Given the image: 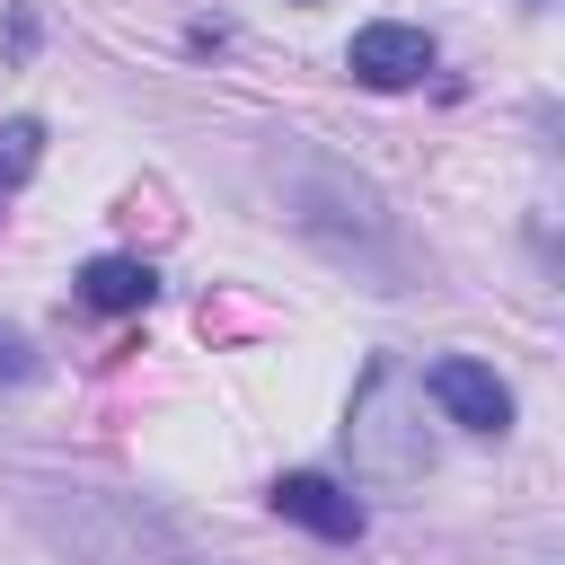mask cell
Listing matches in <instances>:
<instances>
[{
    "label": "cell",
    "instance_id": "obj_1",
    "mask_svg": "<svg viewBox=\"0 0 565 565\" xmlns=\"http://www.w3.org/2000/svg\"><path fill=\"white\" fill-rule=\"evenodd\" d=\"M26 512L53 530V547H71V556H88V565H150V556H177V539H168L141 503L71 494V512H53V503H35V494H26Z\"/></svg>",
    "mask_w": 565,
    "mask_h": 565
},
{
    "label": "cell",
    "instance_id": "obj_3",
    "mask_svg": "<svg viewBox=\"0 0 565 565\" xmlns=\"http://www.w3.org/2000/svg\"><path fill=\"white\" fill-rule=\"evenodd\" d=\"M353 79L362 88H415L424 71H433V35L424 26H397V18H380V26H362L353 35Z\"/></svg>",
    "mask_w": 565,
    "mask_h": 565
},
{
    "label": "cell",
    "instance_id": "obj_7",
    "mask_svg": "<svg viewBox=\"0 0 565 565\" xmlns=\"http://www.w3.org/2000/svg\"><path fill=\"white\" fill-rule=\"evenodd\" d=\"M0 371H9V380H26V371H35V362H26V344H18V335H0Z\"/></svg>",
    "mask_w": 565,
    "mask_h": 565
},
{
    "label": "cell",
    "instance_id": "obj_6",
    "mask_svg": "<svg viewBox=\"0 0 565 565\" xmlns=\"http://www.w3.org/2000/svg\"><path fill=\"white\" fill-rule=\"evenodd\" d=\"M35 159H44V124H35V115L0 124V185H18V177H26Z\"/></svg>",
    "mask_w": 565,
    "mask_h": 565
},
{
    "label": "cell",
    "instance_id": "obj_5",
    "mask_svg": "<svg viewBox=\"0 0 565 565\" xmlns=\"http://www.w3.org/2000/svg\"><path fill=\"white\" fill-rule=\"evenodd\" d=\"M150 291H159V274L141 256H88L79 265V300L88 309H115L124 318V309H150Z\"/></svg>",
    "mask_w": 565,
    "mask_h": 565
},
{
    "label": "cell",
    "instance_id": "obj_2",
    "mask_svg": "<svg viewBox=\"0 0 565 565\" xmlns=\"http://www.w3.org/2000/svg\"><path fill=\"white\" fill-rule=\"evenodd\" d=\"M424 388H433V406H441L450 424H468V433H503V424H512V388H503L486 362H468V353H441V362L424 371Z\"/></svg>",
    "mask_w": 565,
    "mask_h": 565
},
{
    "label": "cell",
    "instance_id": "obj_4",
    "mask_svg": "<svg viewBox=\"0 0 565 565\" xmlns=\"http://www.w3.org/2000/svg\"><path fill=\"white\" fill-rule=\"evenodd\" d=\"M274 512L300 521V530H318V539H362V503H353L335 477H318V468L274 477Z\"/></svg>",
    "mask_w": 565,
    "mask_h": 565
}]
</instances>
